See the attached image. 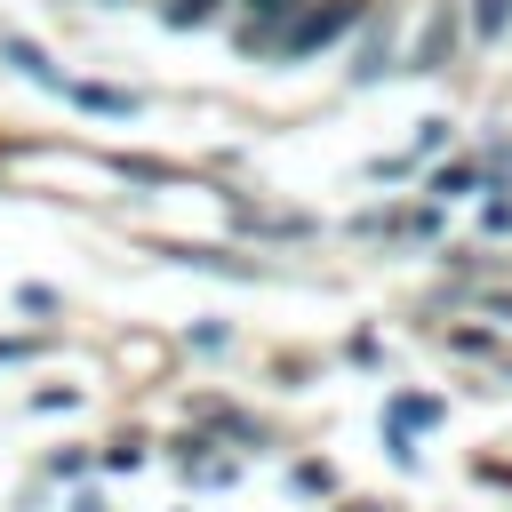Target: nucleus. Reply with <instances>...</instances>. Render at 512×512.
<instances>
[{
    "label": "nucleus",
    "instance_id": "obj_1",
    "mask_svg": "<svg viewBox=\"0 0 512 512\" xmlns=\"http://www.w3.org/2000/svg\"><path fill=\"white\" fill-rule=\"evenodd\" d=\"M352 24H360V0H328V8L312 0V8H304V16H296V24H288V32L272 40V48H264V56H312V48L344 40Z\"/></svg>",
    "mask_w": 512,
    "mask_h": 512
},
{
    "label": "nucleus",
    "instance_id": "obj_4",
    "mask_svg": "<svg viewBox=\"0 0 512 512\" xmlns=\"http://www.w3.org/2000/svg\"><path fill=\"white\" fill-rule=\"evenodd\" d=\"M504 24V0H480V32H496Z\"/></svg>",
    "mask_w": 512,
    "mask_h": 512
},
{
    "label": "nucleus",
    "instance_id": "obj_3",
    "mask_svg": "<svg viewBox=\"0 0 512 512\" xmlns=\"http://www.w3.org/2000/svg\"><path fill=\"white\" fill-rule=\"evenodd\" d=\"M208 8H216V0H168V8H160V16H168V24H200V16H208Z\"/></svg>",
    "mask_w": 512,
    "mask_h": 512
},
{
    "label": "nucleus",
    "instance_id": "obj_2",
    "mask_svg": "<svg viewBox=\"0 0 512 512\" xmlns=\"http://www.w3.org/2000/svg\"><path fill=\"white\" fill-rule=\"evenodd\" d=\"M304 8H312V0H248V48H272Z\"/></svg>",
    "mask_w": 512,
    "mask_h": 512
}]
</instances>
